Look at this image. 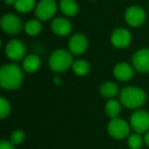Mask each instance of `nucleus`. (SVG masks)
I'll return each instance as SVG.
<instances>
[{
  "mask_svg": "<svg viewBox=\"0 0 149 149\" xmlns=\"http://www.w3.org/2000/svg\"><path fill=\"white\" fill-rule=\"evenodd\" d=\"M24 80L23 70L15 63L3 64L0 68V86L5 90H17Z\"/></svg>",
  "mask_w": 149,
  "mask_h": 149,
  "instance_id": "f257e3e1",
  "label": "nucleus"
},
{
  "mask_svg": "<svg viewBox=\"0 0 149 149\" xmlns=\"http://www.w3.org/2000/svg\"><path fill=\"white\" fill-rule=\"evenodd\" d=\"M120 100L125 107L135 109V108H139L145 103L146 94L141 88L129 86L122 90L120 94Z\"/></svg>",
  "mask_w": 149,
  "mask_h": 149,
  "instance_id": "f03ea898",
  "label": "nucleus"
},
{
  "mask_svg": "<svg viewBox=\"0 0 149 149\" xmlns=\"http://www.w3.org/2000/svg\"><path fill=\"white\" fill-rule=\"evenodd\" d=\"M72 55L64 49H56L49 57V66L53 72H61L72 65Z\"/></svg>",
  "mask_w": 149,
  "mask_h": 149,
  "instance_id": "7ed1b4c3",
  "label": "nucleus"
},
{
  "mask_svg": "<svg viewBox=\"0 0 149 149\" xmlns=\"http://www.w3.org/2000/svg\"><path fill=\"white\" fill-rule=\"evenodd\" d=\"M131 126L122 118H111L107 125V132L112 138L122 140L130 136Z\"/></svg>",
  "mask_w": 149,
  "mask_h": 149,
  "instance_id": "20e7f679",
  "label": "nucleus"
},
{
  "mask_svg": "<svg viewBox=\"0 0 149 149\" xmlns=\"http://www.w3.org/2000/svg\"><path fill=\"white\" fill-rule=\"evenodd\" d=\"M130 126L137 134H143L149 130V113L139 109L133 112L130 118Z\"/></svg>",
  "mask_w": 149,
  "mask_h": 149,
  "instance_id": "39448f33",
  "label": "nucleus"
},
{
  "mask_svg": "<svg viewBox=\"0 0 149 149\" xmlns=\"http://www.w3.org/2000/svg\"><path fill=\"white\" fill-rule=\"evenodd\" d=\"M57 11V4L55 0H41L37 4L35 15L40 21H48Z\"/></svg>",
  "mask_w": 149,
  "mask_h": 149,
  "instance_id": "423d86ee",
  "label": "nucleus"
},
{
  "mask_svg": "<svg viewBox=\"0 0 149 149\" xmlns=\"http://www.w3.org/2000/svg\"><path fill=\"white\" fill-rule=\"evenodd\" d=\"M0 25L2 30L8 35H15L21 32L23 28V23L17 15L13 13H6L1 17Z\"/></svg>",
  "mask_w": 149,
  "mask_h": 149,
  "instance_id": "0eeeda50",
  "label": "nucleus"
},
{
  "mask_svg": "<svg viewBox=\"0 0 149 149\" xmlns=\"http://www.w3.org/2000/svg\"><path fill=\"white\" fill-rule=\"evenodd\" d=\"M125 19L131 27H140L144 24L146 19V13L142 7L133 5L126 10Z\"/></svg>",
  "mask_w": 149,
  "mask_h": 149,
  "instance_id": "6e6552de",
  "label": "nucleus"
},
{
  "mask_svg": "<svg viewBox=\"0 0 149 149\" xmlns=\"http://www.w3.org/2000/svg\"><path fill=\"white\" fill-rule=\"evenodd\" d=\"M5 54L9 59L13 61H19L23 59V57L26 54V45L23 41L17 39L10 40L7 42L5 46Z\"/></svg>",
  "mask_w": 149,
  "mask_h": 149,
  "instance_id": "1a4fd4ad",
  "label": "nucleus"
},
{
  "mask_svg": "<svg viewBox=\"0 0 149 149\" xmlns=\"http://www.w3.org/2000/svg\"><path fill=\"white\" fill-rule=\"evenodd\" d=\"M132 64L140 72H149V48H143L132 56Z\"/></svg>",
  "mask_w": 149,
  "mask_h": 149,
  "instance_id": "9d476101",
  "label": "nucleus"
},
{
  "mask_svg": "<svg viewBox=\"0 0 149 149\" xmlns=\"http://www.w3.org/2000/svg\"><path fill=\"white\" fill-rule=\"evenodd\" d=\"M88 47V40L85 35L81 33L74 34L68 41V48L72 54L74 55H81L85 53Z\"/></svg>",
  "mask_w": 149,
  "mask_h": 149,
  "instance_id": "9b49d317",
  "label": "nucleus"
},
{
  "mask_svg": "<svg viewBox=\"0 0 149 149\" xmlns=\"http://www.w3.org/2000/svg\"><path fill=\"white\" fill-rule=\"evenodd\" d=\"M131 40H132L131 33L124 28L114 30L111 34V37H110V41H111L112 45L116 48H120V49L128 47L131 43Z\"/></svg>",
  "mask_w": 149,
  "mask_h": 149,
  "instance_id": "f8f14e48",
  "label": "nucleus"
},
{
  "mask_svg": "<svg viewBox=\"0 0 149 149\" xmlns=\"http://www.w3.org/2000/svg\"><path fill=\"white\" fill-rule=\"evenodd\" d=\"M51 30L57 36H68L72 30V26L65 17H56L51 23Z\"/></svg>",
  "mask_w": 149,
  "mask_h": 149,
  "instance_id": "ddd939ff",
  "label": "nucleus"
},
{
  "mask_svg": "<svg viewBox=\"0 0 149 149\" xmlns=\"http://www.w3.org/2000/svg\"><path fill=\"white\" fill-rule=\"evenodd\" d=\"M113 76L116 79L122 82H127L134 76V70L127 62H120L113 68Z\"/></svg>",
  "mask_w": 149,
  "mask_h": 149,
  "instance_id": "4468645a",
  "label": "nucleus"
},
{
  "mask_svg": "<svg viewBox=\"0 0 149 149\" xmlns=\"http://www.w3.org/2000/svg\"><path fill=\"white\" fill-rule=\"evenodd\" d=\"M40 66H41V60L36 54H30L26 56L23 60V68L30 74L37 72Z\"/></svg>",
  "mask_w": 149,
  "mask_h": 149,
  "instance_id": "2eb2a0df",
  "label": "nucleus"
},
{
  "mask_svg": "<svg viewBox=\"0 0 149 149\" xmlns=\"http://www.w3.org/2000/svg\"><path fill=\"white\" fill-rule=\"evenodd\" d=\"M59 7L61 13L66 17H74L79 10V5L74 0H60Z\"/></svg>",
  "mask_w": 149,
  "mask_h": 149,
  "instance_id": "dca6fc26",
  "label": "nucleus"
},
{
  "mask_svg": "<svg viewBox=\"0 0 149 149\" xmlns=\"http://www.w3.org/2000/svg\"><path fill=\"white\" fill-rule=\"evenodd\" d=\"M72 68L74 74H77V76H80V77H84V76L88 74V72H90L89 62L84 59H78L76 61H74Z\"/></svg>",
  "mask_w": 149,
  "mask_h": 149,
  "instance_id": "f3484780",
  "label": "nucleus"
},
{
  "mask_svg": "<svg viewBox=\"0 0 149 149\" xmlns=\"http://www.w3.org/2000/svg\"><path fill=\"white\" fill-rule=\"evenodd\" d=\"M118 87L113 82H105L100 87V94L105 98H112L118 94Z\"/></svg>",
  "mask_w": 149,
  "mask_h": 149,
  "instance_id": "a211bd4d",
  "label": "nucleus"
},
{
  "mask_svg": "<svg viewBox=\"0 0 149 149\" xmlns=\"http://www.w3.org/2000/svg\"><path fill=\"white\" fill-rule=\"evenodd\" d=\"M105 113L110 118H116L120 113V104L114 99H109L105 104Z\"/></svg>",
  "mask_w": 149,
  "mask_h": 149,
  "instance_id": "6ab92c4d",
  "label": "nucleus"
},
{
  "mask_svg": "<svg viewBox=\"0 0 149 149\" xmlns=\"http://www.w3.org/2000/svg\"><path fill=\"white\" fill-rule=\"evenodd\" d=\"M35 0H15V8L17 11L22 13H27L33 10L35 7Z\"/></svg>",
  "mask_w": 149,
  "mask_h": 149,
  "instance_id": "aec40b11",
  "label": "nucleus"
},
{
  "mask_svg": "<svg viewBox=\"0 0 149 149\" xmlns=\"http://www.w3.org/2000/svg\"><path fill=\"white\" fill-rule=\"evenodd\" d=\"M25 31L30 36H37L41 33L42 25L38 19H31L25 25Z\"/></svg>",
  "mask_w": 149,
  "mask_h": 149,
  "instance_id": "412c9836",
  "label": "nucleus"
},
{
  "mask_svg": "<svg viewBox=\"0 0 149 149\" xmlns=\"http://www.w3.org/2000/svg\"><path fill=\"white\" fill-rule=\"evenodd\" d=\"M127 144L130 149H140L142 145L144 144V139H143V137H141L140 134L134 133L128 137Z\"/></svg>",
  "mask_w": 149,
  "mask_h": 149,
  "instance_id": "4be33fe9",
  "label": "nucleus"
},
{
  "mask_svg": "<svg viewBox=\"0 0 149 149\" xmlns=\"http://www.w3.org/2000/svg\"><path fill=\"white\" fill-rule=\"evenodd\" d=\"M10 103L7 99H5V97L1 96L0 97V118L4 120L10 113Z\"/></svg>",
  "mask_w": 149,
  "mask_h": 149,
  "instance_id": "5701e85b",
  "label": "nucleus"
},
{
  "mask_svg": "<svg viewBox=\"0 0 149 149\" xmlns=\"http://www.w3.org/2000/svg\"><path fill=\"white\" fill-rule=\"evenodd\" d=\"M25 138H26L25 133H24L23 131L15 130L10 134V139H9V141H10L13 145L17 146V145H21L22 143L25 141Z\"/></svg>",
  "mask_w": 149,
  "mask_h": 149,
  "instance_id": "b1692460",
  "label": "nucleus"
},
{
  "mask_svg": "<svg viewBox=\"0 0 149 149\" xmlns=\"http://www.w3.org/2000/svg\"><path fill=\"white\" fill-rule=\"evenodd\" d=\"M0 149H15V145H13L10 141L3 139L0 141Z\"/></svg>",
  "mask_w": 149,
  "mask_h": 149,
  "instance_id": "393cba45",
  "label": "nucleus"
},
{
  "mask_svg": "<svg viewBox=\"0 0 149 149\" xmlns=\"http://www.w3.org/2000/svg\"><path fill=\"white\" fill-rule=\"evenodd\" d=\"M143 139H144V144L146 145V146L149 147V131L148 132L145 133L144 137H143Z\"/></svg>",
  "mask_w": 149,
  "mask_h": 149,
  "instance_id": "a878e982",
  "label": "nucleus"
},
{
  "mask_svg": "<svg viewBox=\"0 0 149 149\" xmlns=\"http://www.w3.org/2000/svg\"><path fill=\"white\" fill-rule=\"evenodd\" d=\"M5 3H6V4H8V5H11V4L15 5V0H5Z\"/></svg>",
  "mask_w": 149,
  "mask_h": 149,
  "instance_id": "bb28decb",
  "label": "nucleus"
},
{
  "mask_svg": "<svg viewBox=\"0 0 149 149\" xmlns=\"http://www.w3.org/2000/svg\"><path fill=\"white\" fill-rule=\"evenodd\" d=\"M90 1H95V0H90Z\"/></svg>",
  "mask_w": 149,
  "mask_h": 149,
  "instance_id": "cd10ccee",
  "label": "nucleus"
}]
</instances>
